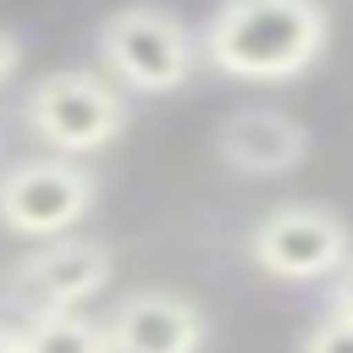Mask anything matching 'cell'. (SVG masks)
Wrapping results in <instances>:
<instances>
[{
  "label": "cell",
  "instance_id": "1",
  "mask_svg": "<svg viewBox=\"0 0 353 353\" xmlns=\"http://www.w3.org/2000/svg\"><path fill=\"white\" fill-rule=\"evenodd\" d=\"M331 44V11L320 0H226L199 28V55L221 77L292 83Z\"/></svg>",
  "mask_w": 353,
  "mask_h": 353
},
{
  "label": "cell",
  "instance_id": "2",
  "mask_svg": "<svg viewBox=\"0 0 353 353\" xmlns=\"http://www.w3.org/2000/svg\"><path fill=\"white\" fill-rule=\"evenodd\" d=\"M22 127L50 154L77 160V154H94V149H105V143L121 138V127H127V94L105 72L61 66V72H44L28 88Z\"/></svg>",
  "mask_w": 353,
  "mask_h": 353
},
{
  "label": "cell",
  "instance_id": "3",
  "mask_svg": "<svg viewBox=\"0 0 353 353\" xmlns=\"http://www.w3.org/2000/svg\"><path fill=\"white\" fill-rule=\"evenodd\" d=\"M99 61L105 77L127 94H176L193 83L199 66V39L188 33L182 17L160 11V6H127L110 11L99 22Z\"/></svg>",
  "mask_w": 353,
  "mask_h": 353
},
{
  "label": "cell",
  "instance_id": "4",
  "mask_svg": "<svg viewBox=\"0 0 353 353\" xmlns=\"http://www.w3.org/2000/svg\"><path fill=\"white\" fill-rule=\"evenodd\" d=\"M99 188L94 171L83 160H61V154H33L0 171V226L33 243H55L72 237V226L94 210Z\"/></svg>",
  "mask_w": 353,
  "mask_h": 353
},
{
  "label": "cell",
  "instance_id": "5",
  "mask_svg": "<svg viewBox=\"0 0 353 353\" xmlns=\"http://www.w3.org/2000/svg\"><path fill=\"white\" fill-rule=\"evenodd\" d=\"M347 248H353L347 221L331 204L309 199L265 210L248 232V259L276 281H325L347 265Z\"/></svg>",
  "mask_w": 353,
  "mask_h": 353
},
{
  "label": "cell",
  "instance_id": "6",
  "mask_svg": "<svg viewBox=\"0 0 353 353\" xmlns=\"http://www.w3.org/2000/svg\"><path fill=\"white\" fill-rule=\"evenodd\" d=\"M110 270H116V259L99 237H55V243L28 248L11 265V292L33 314H66V309H83L88 298H99L110 287Z\"/></svg>",
  "mask_w": 353,
  "mask_h": 353
},
{
  "label": "cell",
  "instance_id": "7",
  "mask_svg": "<svg viewBox=\"0 0 353 353\" xmlns=\"http://www.w3.org/2000/svg\"><path fill=\"white\" fill-rule=\"evenodd\" d=\"M105 331H110V347L116 353H204L210 314L188 292L138 287V292H127L110 309Z\"/></svg>",
  "mask_w": 353,
  "mask_h": 353
},
{
  "label": "cell",
  "instance_id": "8",
  "mask_svg": "<svg viewBox=\"0 0 353 353\" xmlns=\"http://www.w3.org/2000/svg\"><path fill=\"white\" fill-rule=\"evenodd\" d=\"M215 160L237 176H287L309 160V127L270 105H243L215 127Z\"/></svg>",
  "mask_w": 353,
  "mask_h": 353
},
{
  "label": "cell",
  "instance_id": "9",
  "mask_svg": "<svg viewBox=\"0 0 353 353\" xmlns=\"http://www.w3.org/2000/svg\"><path fill=\"white\" fill-rule=\"evenodd\" d=\"M17 353H116L105 320L66 309V314H28V325H17Z\"/></svg>",
  "mask_w": 353,
  "mask_h": 353
},
{
  "label": "cell",
  "instance_id": "10",
  "mask_svg": "<svg viewBox=\"0 0 353 353\" xmlns=\"http://www.w3.org/2000/svg\"><path fill=\"white\" fill-rule=\"evenodd\" d=\"M298 353H353V320H347V303L331 309L325 320H314V325L298 336Z\"/></svg>",
  "mask_w": 353,
  "mask_h": 353
},
{
  "label": "cell",
  "instance_id": "11",
  "mask_svg": "<svg viewBox=\"0 0 353 353\" xmlns=\"http://www.w3.org/2000/svg\"><path fill=\"white\" fill-rule=\"evenodd\" d=\"M17 66H22V39L11 28H0V88L17 77Z\"/></svg>",
  "mask_w": 353,
  "mask_h": 353
},
{
  "label": "cell",
  "instance_id": "12",
  "mask_svg": "<svg viewBox=\"0 0 353 353\" xmlns=\"http://www.w3.org/2000/svg\"><path fill=\"white\" fill-rule=\"evenodd\" d=\"M0 353H17V325H0Z\"/></svg>",
  "mask_w": 353,
  "mask_h": 353
},
{
  "label": "cell",
  "instance_id": "13",
  "mask_svg": "<svg viewBox=\"0 0 353 353\" xmlns=\"http://www.w3.org/2000/svg\"><path fill=\"white\" fill-rule=\"evenodd\" d=\"M347 320H353V303H347Z\"/></svg>",
  "mask_w": 353,
  "mask_h": 353
}]
</instances>
